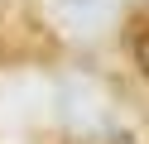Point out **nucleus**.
Returning a JSON list of instances; mask_svg holds the SVG:
<instances>
[{
	"label": "nucleus",
	"instance_id": "nucleus-1",
	"mask_svg": "<svg viewBox=\"0 0 149 144\" xmlns=\"http://www.w3.org/2000/svg\"><path fill=\"white\" fill-rule=\"evenodd\" d=\"M53 15H58V24L68 29V34L96 38V34H106V29L116 24L120 0H53Z\"/></svg>",
	"mask_w": 149,
	"mask_h": 144
},
{
	"label": "nucleus",
	"instance_id": "nucleus-2",
	"mask_svg": "<svg viewBox=\"0 0 149 144\" xmlns=\"http://www.w3.org/2000/svg\"><path fill=\"white\" fill-rule=\"evenodd\" d=\"M135 63H139V67L149 72V29H144V34L135 38Z\"/></svg>",
	"mask_w": 149,
	"mask_h": 144
}]
</instances>
